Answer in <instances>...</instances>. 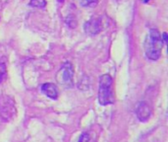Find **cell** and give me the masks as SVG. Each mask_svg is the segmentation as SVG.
Masks as SVG:
<instances>
[{"instance_id":"3","label":"cell","mask_w":168,"mask_h":142,"mask_svg":"<svg viewBox=\"0 0 168 142\" xmlns=\"http://www.w3.org/2000/svg\"><path fill=\"white\" fill-rule=\"evenodd\" d=\"M15 101L8 95H0V118L4 121H11L16 117Z\"/></svg>"},{"instance_id":"9","label":"cell","mask_w":168,"mask_h":142,"mask_svg":"<svg viewBox=\"0 0 168 142\" xmlns=\"http://www.w3.org/2000/svg\"><path fill=\"white\" fill-rule=\"evenodd\" d=\"M30 5L35 8H44L46 6V0H31Z\"/></svg>"},{"instance_id":"6","label":"cell","mask_w":168,"mask_h":142,"mask_svg":"<svg viewBox=\"0 0 168 142\" xmlns=\"http://www.w3.org/2000/svg\"><path fill=\"white\" fill-rule=\"evenodd\" d=\"M101 19H98V18H92L90 19V21H88L87 23L85 24V31L87 34L89 35H96L98 34L99 32L101 31Z\"/></svg>"},{"instance_id":"7","label":"cell","mask_w":168,"mask_h":142,"mask_svg":"<svg viewBox=\"0 0 168 142\" xmlns=\"http://www.w3.org/2000/svg\"><path fill=\"white\" fill-rule=\"evenodd\" d=\"M41 92L48 98L56 100L58 98V91L56 86L52 83H44L41 85Z\"/></svg>"},{"instance_id":"8","label":"cell","mask_w":168,"mask_h":142,"mask_svg":"<svg viewBox=\"0 0 168 142\" xmlns=\"http://www.w3.org/2000/svg\"><path fill=\"white\" fill-rule=\"evenodd\" d=\"M66 24L69 26L71 29H75L78 26V22L75 17V15H69L66 18Z\"/></svg>"},{"instance_id":"1","label":"cell","mask_w":168,"mask_h":142,"mask_svg":"<svg viewBox=\"0 0 168 142\" xmlns=\"http://www.w3.org/2000/svg\"><path fill=\"white\" fill-rule=\"evenodd\" d=\"M161 50H162V40L160 33L156 29H151L150 35L145 41L146 55L150 60H157L161 55Z\"/></svg>"},{"instance_id":"14","label":"cell","mask_w":168,"mask_h":142,"mask_svg":"<svg viewBox=\"0 0 168 142\" xmlns=\"http://www.w3.org/2000/svg\"><path fill=\"white\" fill-rule=\"evenodd\" d=\"M144 2H146V3H147V2H148V0H144Z\"/></svg>"},{"instance_id":"5","label":"cell","mask_w":168,"mask_h":142,"mask_svg":"<svg viewBox=\"0 0 168 142\" xmlns=\"http://www.w3.org/2000/svg\"><path fill=\"white\" fill-rule=\"evenodd\" d=\"M136 115L137 118L142 122L147 121L151 115V108L146 102H140L136 108Z\"/></svg>"},{"instance_id":"13","label":"cell","mask_w":168,"mask_h":142,"mask_svg":"<svg viewBox=\"0 0 168 142\" xmlns=\"http://www.w3.org/2000/svg\"><path fill=\"white\" fill-rule=\"evenodd\" d=\"M162 37H163V41H164V43H166V41H167V40H168V37H167V33H163Z\"/></svg>"},{"instance_id":"12","label":"cell","mask_w":168,"mask_h":142,"mask_svg":"<svg viewBox=\"0 0 168 142\" xmlns=\"http://www.w3.org/2000/svg\"><path fill=\"white\" fill-rule=\"evenodd\" d=\"M90 135L87 133V132H83L82 134L80 135L78 142H90Z\"/></svg>"},{"instance_id":"11","label":"cell","mask_w":168,"mask_h":142,"mask_svg":"<svg viewBox=\"0 0 168 142\" xmlns=\"http://www.w3.org/2000/svg\"><path fill=\"white\" fill-rule=\"evenodd\" d=\"M6 74H7V69H6L5 63L0 62V83L4 80V78L6 77Z\"/></svg>"},{"instance_id":"4","label":"cell","mask_w":168,"mask_h":142,"mask_svg":"<svg viewBox=\"0 0 168 142\" xmlns=\"http://www.w3.org/2000/svg\"><path fill=\"white\" fill-rule=\"evenodd\" d=\"M74 68L72 63L65 62L56 74V80L58 84L64 87H71L73 84Z\"/></svg>"},{"instance_id":"2","label":"cell","mask_w":168,"mask_h":142,"mask_svg":"<svg viewBox=\"0 0 168 142\" xmlns=\"http://www.w3.org/2000/svg\"><path fill=\"white\" fill-rule=\"evenodd\" d=\"M113 79L109 74H103L99 77L98 102L101 106L111 105L114 103V93L112 91Z\"/></svg>"},{"instance_id":"10","label":"cell","mask_w":168,"mask_h":142,"mask_svg":"<svg viewBox=\"0 0 168 142\" xmlns=\"http://www.w3.org/2000/svg\"><path fill=\"white\" fill-rule=\"evenodd\" d=\"M98 0H81V5L83 7H88V8H92L95 6L98 5Z\"/></svg>"}]
</instances>
